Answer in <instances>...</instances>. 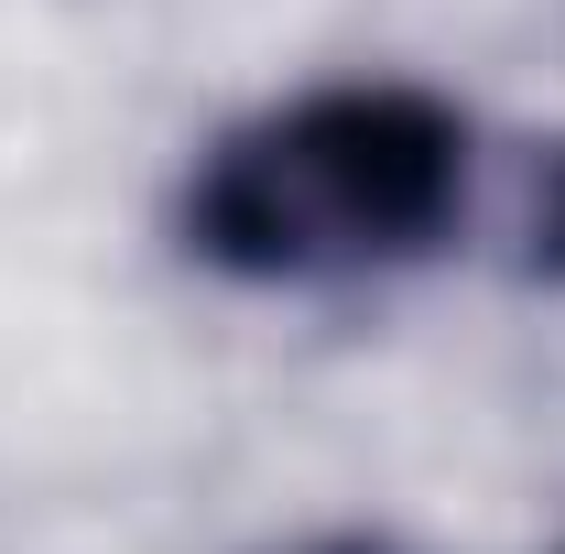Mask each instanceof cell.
I'll return each mask as SVG.
<instances>
[{
	"label": "cell",
	"instance_id": "cell-1",
	"mask_svg": "<svg viewBox=\"0 0 565 554\" xmlns=\"http://www.w3.org/2000/svg\"><path fill=\"white\" fill-rule=\"evenodd\" d=\"M479 196V131L414 76H338L207 141L185 174V262L228 283H381L435 262Z\"/></svg>",
	"mask_w": 565,
	"mask_h": 554
},
{
	"label": "cell",
	"instance_id": "cell-2",
	"mask_svg": "<svg viewBox=\"0 0 565 554\" xmlns=\"http://www.w3.org/2000/svg\"><path fill=\"white\" fill-rule=\"evenodd\" d=\"M305 554H381V544H305Z\"/></svg>",
	"mask_w": 565,
	"mask_h": 554
}]
</instances>
